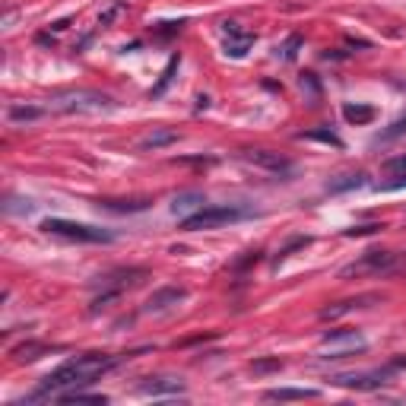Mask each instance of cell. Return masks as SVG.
<instances>
[{
    "mask_svg": "<svg viewBox=\"0 0 406 406\" xmlns=\"http://www.w3.org/2000/svg\"><path fill=\"white\" fill-rule=\"evenodd\" d=\"M124 362V356H102V353H86V356H77L70 358V362H64L60 368H54L48 378H42V384H38L35 394H29L26 400H54L57 394H64V390H77L83 388V384H92L99 375H105V371H111L114 365Z\"/></svg>",
    "mask_w": 406,
    "mask_h": 406,
    "instance_id": "6da1fadb",
    "label": "cell"
},
{
    "mask_svg": "<svg viewBox=\"0 0 406 406\" xmlns=\"http://www.w3.org/2000/svg\"><path fill=\"white\" fill-rule=\"evenodd\" d=\"M48 114H105L114 111L118 102L96 89H57L42 102Z\"/></svg>",
    "mask_w": 406,
    "mask_h": 406,
    "instance_id": "7a4b0ae2",
    "label": "cell"
},
{
    "mask_svg": "<svg viewBox=\"0 0 406 406\" xmlns=\"http://www.w3.org/2000/svg\"><path fill=\"white\" fill-rule=\"evenodd\" d=\"M42 229L48 235H57V238H67V241H83V245H105V241L114 238L108 229H96V226L70 222V219H45Z\"/></svg>",
    "mask_w": 406,
    "mask_h": 406,
    "instance_id": "3957f363",
    "label": "cell"
},
{
    "mask_svg": "<svg viewBox=\"0 0 406 406\" xmlns=\"http://www.w3.org/2000/svg\"><path fill=\"white\" fill-rule=\"evenodd\" d=\"M248 209H238V207H222V203H207L200 213L187 216L181 222L185 232H203V229H219V226H229V222H238L245 219Z\"/></svg>",
    "mask_w": 406,
    "mask_h": 406,
    "instance_id": "277c9868",
    "label": "cell"
},
{
    "mask_svg": "<svg viewBox=\"0 0 406 406\" xmlns=\"http://www.w3.org/2000/svg\"><path fill=\"white\" fill-rule=\"evenodd\" d=\"M403 368H406V358H394V362H388L384 368L353 371V375H336L334 384H340V388H356V390H375V388L390 384L397 371H403Z\"/></svg>",
    "mask_w": 406,
    "mask_h": 406,
    "instance_id": "5b68a950",
    "label": "cell"
},
{
    "mask_svg": "<svg viewBox=\"0 0 406 406\" xmlns=\"http://www.w3.org/2000/svg\"><path fill=\"white\" fill-rule=\"evenodd\" d=\"M397 263V254L390 251H368L362 254L356 263L340 270V276H358V273H381V270H390Z\"/></svg>",
    "mask_w": 406,
    "mask_h": 406,
    "instance_id": "8992f818",
    "label": "cell"
},
{
    "mask_svg": "<svg viewBox=\"0 0 406 406\" xmlns=\"http://www.w3.org/2000/svg\"><path fill=\"white\" fill-rule=\"evenodd\" d=\"M222 32H226V54L229 57H235V60L245 57L257 42L254 32H245L238 23H222Z\"/></svg>",
    "mask_w": 406,
    "mask_h": 406,
    "instance_id": "52a82bcc",
    "label": "cell"
},
{
    "mask_svg": "<svg viewBox=\"0 0 406 406\" xmlns=\"http://www.w3.org/2000/svg\"><path fill=\"white\" fill-rule=\"evenodd\" d=\"M140 394L146 397H178L185 394V381L181 378H146L140 384Z\"/></svg>",
    "mask_w": 406,
    "mask_h": 406,
    "instance_id": "ba28073f",
    "label": "cell"
},
{
    "mask_svg": "<svg viewBox=\"0 0 406 406\" xmlns=\"http://www.w3.org/2000/svg\"><path fill=\"white\" fill-rule=\"evenodd\" d=\"M245 159L251 162V165H260V168H267V172H292V162L286 159V155H280V153H270V150H248L245 153Z\"/></svg>",
    "mask_w": 406,
    "mask_h": 406,
    "instance_id": "9c48e42d",
    "label": "cell"
},
{
    "mask_svg": "<svg viewBox=\"0 0 406 406\" xmlns=\"http://www.w3.org/2000/svg\"><path fill=\"white\" fill-rule=\"evenodd\" d=\"M203 207H207V200H203V194H194V191H187V194H178V197L172 200V213L178 216L181 222H185L187 216L200 213Z\"/></svg>",
    "mask_w": 406,
    "mask_h": 406,
    "instance_id": "30bf717a",
    "label": "cell"
},
{
    "mask_svg": "<svg viewBox=\"0 0 406 406\" xmlns=\"http://www.w3.org/2000/svg\"><path fill=\"white\" fill-rule=\"evenodd\" d=\"M368 302H378V295H358V299L336 302V304H330V308H324V311H321V321H336V317L349 314V311H356V308H365V304H368Z\"/></svg>",
    "mask_w": 406,
    "mask_h": 406,
    "instance_id": "8fae6325",
    "label": "cell"
},
{
    "mask_svg": "<svg viewBox=\"0 0 406 406\" xmlns=\"http://www.w3.org/2000/svg\"><path fill=\"white\" fill-rule=\"evenodd\" d=\"M314 397H321V390H314V388H273V390L263 394V400L286 403V400H314Z\"/></svg>",
    "mask_w": 406,
    "mask_h": 406,
    "instance_id": "7c38bea8",
    "label": "cell"
},
{
    "mask_svg": "<svg viewBox=\"0 0 406 406\" xmlns=\"http://www.w3.org/2000/svg\"><path fill=\"white\" fill-rule=\"evenodd\" d=\"M185 299H187V292H185V289H178V286L159 289V292L146 302V311H165V308H172V304H178V302H185Z\"/></svg>",
    "mask_w": 406,
    "mask_h": 406,
    "instance_id": "4fadbf2b",
    "label": "cell"
},
{
    "mask_svg": "<svg viewBox=\"0 0 406 406\" xmlns=\"http://www.w3.org/2000/svg\"><path fill=\"white\" fill-rule=\"evenodd\" d=\"M353 346V349H365V340L356 334V330H330V334L321 336V346Z\"/></svg>",
    "mask_w": 406,
    "mask_h": 406,
    "instance_id": "5bb4252c",
    "label": "cell"
},
{
    "mask_svg": "<svg viewBox=\"0 0 406 406\" xmlns=\"http://www.w3.org/2000/svg\"><path fill=\"white\" fill-rule=\"evenodd\" d=\"M48 114V108L45 105H13L10 111H6V118L13 121V124H29V121H38Z\"/></svg>",
    "mask_w": 406,
    "mask_h": 406,
    "instance_id": "9a60e30c",
    "label": "cell"
},
{
    "mask_svg": "<svg viewBox=\"0 0 406 406\" xmlns=\"http://www.w3.org/2000/svg\"><path fill=\"white\" fill-rule=\"evenodd\" d=\"M178 140V131H153L140 140V150H162V146H172Z\"/></svg>",
    "mask_w": 406,
    "mask_h": 406,
    "instance_id": "2e32d148",
    "label": "cell"
},
{
    "mask_svg": "<svg viewBox=\"0 0 406 406\" xmlns=\"http://www.w3.org/2000/svg\"><path fill=\"white\" fill-rule=\"evenodd\" d=\"M42 353H48V346H45V343H23V346L13 349V362H16V365L35 362V358H42Z\"/></svg>",
    "mask_w": 406,
    "mask_h": 406,
    "instance_id": "e0dca14e",
    "label": "cell"
},
{
    "mask_svg": "<svg viewBox=\"0 0 406 406\" xmlns=\"http://www.w3.org/2000/svg\"><path fill=\"white\" fill-rule=\"evenodd\" d=\"M54 400H60V403H108V397L105 394H83V390H64V394H57Z\"/></svg>",
    "mask_w": 406,
    "mask_h": 406,
    "instance_id": "ac0fdd59",
    "label": "cell"
},
{
    "mask_svg": "<svg viewBox=\"0 0 406 406\" xmlns=\"http://www.w3.org/2000/svg\"><path fill=\"white\" fill-rule=\"evenodd\" d=\"M343 118H346L349 124H368V121L375 118V108L371 105H343Z\"/></svg>",
    "mask_w": 406,
    "mask_h": 406,
    "instance_id": "d6986e66",
    "label": "cell"
},
{
    "mask_svg": "<svg viewBox=\"0 0 406 406\" xmlns=\"http://www.w3.org/2000/svg\"><path fill=\"white\" fill-rule=\"evenodd\" d=\"M365 185V175H340V178L327 181V191L330 194H340V191H353V187Z\"/></svg>",
    "mask_w": 406,
    "mask_h": 406,
    "instance_id": "ffe728a7",
    "label": "cell"
},
{
    "mask_svg": "<svg viewBox=\"0 0 406 406\" xmlns=\"http://www.w3.org/2000/svg\"><path fill=\"white\" fill-rule=\"evenodd\" d=\"M102 209H114V213H137V209H146L150 200H102Z\"/></svg>",
    "mask_w": 406,
    "mask_h": 406,
    "instance_id": "44dd1931",
    "label": "cell"
},
{
    "mask_svg": "<svg viewBox=\"0 0 406 406\" xmlns=\"http://www.w3.org/2000/svg\"><path fill=\"white\" fill-rule=\"evenodd\" d=\"M178 64H181V57H178V54H175V57L168 60V67H165V73H162V79H159V83L153 86V92H150L153 99H159L162 92L168 89V83H172V79H175V70H178Z\"/></svg>",
    "mask_w": 406,
    "mask_h": 406,
    "instance_id": "7402d4cb",
    "label": "cell"
},
{
    "mask_svg": "<svg viewBox=\"0 0 406 406\" xmlns=\"http://www.w3.org/2000/svg\"><path fill=\"white\" fill-rule=\"evenodd\" d=\"M124 10H127V6L121 4V0H111V4H108L105 10L99 13V29H108V26H111L114 19H118V16H121V13H124Z\"/></svg>",
    "mask_w": 406,
    "mask_h": 406,
    "instance_id": "603a6c76",
    "label": "cell"
},
{
    "mask_svg": "<svg viewBox=\"0 0 406 406\" xmlns=\"http://www.w3.org/2000/svg\"><path fill=\"white\" fill-rule=\"evenodd\" d=\"M299 45H302V38H299V35H292L286 45H282V48H276V54H280L282 60H292V57H295V48H299Z\"/></svg>",
    "mask_w": 406,
    "mask_h": 406,
    "instance_id": "cb8c5ba5",
    "label": "cell"
},
{
    "mask_svg": "<svg viewBox=\"0 0 406 406\" xmlns=\"http://www.w3.org/2000/svg\"><path fill=\"white\" fill-rule=\"evenodd\" d=\"M251 368L257 371V375H260V371H280L282 362H280V358H263V362H254Z\"/></svg>",
    "mask_w": 406,
    "mask_h": 406,
    "instance_id": "d4e9b609",
    "label": "cell"
},
{
    "mask_svg": "<svg viewBox=\"0 0 406 406\" xmlns=\"http://www.w3.org/2000/svg\"><path fill=\"white\" fill-rule=\"evenodd\" d=\"M308 140H324V143H334V146H340V140L334 137V133H327V131H311V133H304Z\"/></svg>",
    "mask_w": 406,
    "mask_h": 406,
    "instance_id": "484cf974",
    "label": "cell"
},
{
    "mask_svg": "<svg viewBox=\"0 0 406 406\" xmlns=\"http://www.w3.org/2000/svg\"><path fill=\"white\" fill-rule=\"evenodd\" d=\"M181 26H185V23H159V32H162V35H172V32H178Z\"/></svg>",
    "mask_w": 406,
    "mask_h": 406,
    "instance_id": "4316f807",
    "label": "cell"
},
{
    "mask_svg": "<svg viewBox=\"0 0 406 406\" xmlns=\"http://www.w3.org/2000/svg\"><path fill=\"white\" fill-rule=\"evenodd\" d=\"M381 226H362V229H353V232H346V235H371V232H378Z\"/></svg>",
    "mask_w": 406,
    "mask_h": 406,
    "instance_id": "83f0119b",
    "label": "cell"
}]
</instances>
